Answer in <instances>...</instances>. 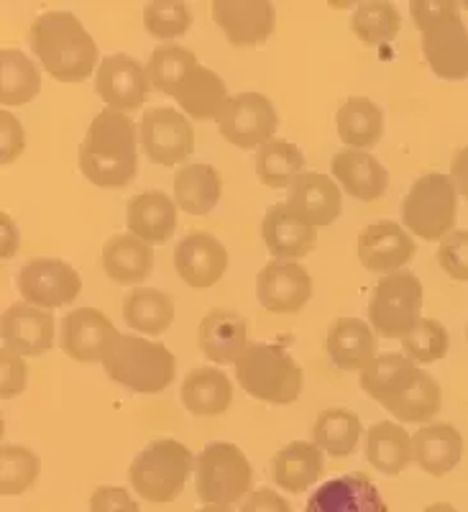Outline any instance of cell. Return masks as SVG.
I'll list each match as a JSON object with an SVG mask.
<instances>
[{"instance_id": "obj_15", "label": "cell", "mask_w": 468, "mask_h": 512, "mask_svg": "<svg viewBox=\"0 0 468 512\" xmlns=\"http://www.w3.org/2000/svg\"><path fill=\"white\" fill-rule=\"evenodd\" d=\"M210 13L233 47H256L277 26V8L269 0H213Z\"/></svg>"}, {"instance_id": "obj_29", "label": "cell", "mask_w": 468, "mask_h": 512, "mask_svg": "<svg viewBox=\"0 0 468 512\" xmlns=\"http://www.w3.org/2000/svg\"><path fill=\"white\" fill-rule=\"evenodd\" d=\"M323 448L310 441H292L277 451L272 459V474L277 487L287 492H307L323 477Z\"/></svg>"}, {"instance_id": "obj_33", "label": "cell", "mask_w": 468, "mask_h": 512, "mask_svg": "<svg viewBox=\"0 0 468 512\" xmlns=\"http://www.w3.org/2000/svg\"><path fill=\"white\" fill-rule=\"evenodd\" d=\"M366 461L376 472L397 477L412 461V436L392 420L371 425L366 433Z\"/></svg>"}, {"instance_id": "obj_9", "label": "cell", "mask_w": 468, "mask_h": 512, "mask_svg": "<svg viewBox=\"0 0 468 512\" xmlns=\"http://www.w3.org/2000/svg\"><path fill=\"white\" fill-rule=\"evenodd\" d=\"M369 320L376 336L405 338L422 320V282L417 274L399 269L374 287Z\"/></svg>"}, {"instance_id": "obj_5", "label": "cell", "mask_w": 468, "mask_h": 512, "mask_svg": "<svg viewBox=\"0 0 468 512\" xmlns=\"http://www.w3.org/2000/svg\"><path fill=\"white\" fill-rule=\"evenodd\" d=\"M105 374L139 395L167 390L177 374V359L164 344L141 336H121L103 361Z\"/></svg>"}, {"instance_id": "obj_54", "label": "cell", "mask_w": 468, "mask_h": 512, "mask_svg": "<svg viewBox=\"0 0 468 512\" xmlns=\"http://www.w3.org/2000/svg\"><path fill=\"white\" fill-rule=\"evenodd\" d=\"M197 512H231L228 507H220V505H205L203 510H197Z\"/></svg>"}, {"instance_id": "obj_48", "label": "cell", "mask_w": 468, "mask_h": 512, "mask_svg": "<svg viewBox=\"0 0 468 512\" xmlns=\"http://www.w3.org/2000/svg\"><path fill=\"white\" fill-rule=\"evenodd\" d=\"M0 139H3V152H0V162L11 164L18 154L24 152L26 146V134L24 126L18 123V118L13 113H8L6 108L0 111Z\"/></svg>"}, {"instance_id": "obj_43", "label": "cell", "mask_w": 468, "mask_h": 512, "mask_svg": "<svg viewBox=\"0 0 468 512\" xmlns=\"http://www.w3.org/2000/svg\"><path fill=\"white\" fill-rule=\"evenodd\" d=\"M192 64H197L195 52L185 47H177V44H164V47H156L149 57V80L159 93L169 95L172 98L174 88L180 85V80L185 77V72L190 70Z\"/></svg>"}, {"instance_id": "obj_14", "label": "cell", "mask_w": 468, "mask_h": 512, "mask_svg": "<svg viewBox=\"0 0 468 512\" xmlns=\"http://www.w3.org/2000/svg\"><path fill=\"white\" fill-rule=\"evenodd\" d=\"M256 297L269 313H300L312 297L310 272L297 262L272 259L256 277Z\"/></svg>"}, {"instance_id": "obj_44", "label": "cell", "mask_w": 468, "mask_h": 512, "mask_svg": "<svg viewBox=\"0 0 468 512\" xmlns=\"http://www.w3.org/2000/svg\"><path fill=\"white\" fill-rule=\"evenodd\" d=\"M451 336L448 328L435 318H422L405 338H402V349L415 364H433L448 354Z\"/></svg>"}, {"instance_id": "obj_26", "label": "cell", "mask_w": 468, "mask_h": 512, "mask_svg": "<svg viewBox=\"0 0 468 512\" xmlns=\"http://www.w3.org/2000/svg\"><path fill=\"white\" fill-rule=\"evenodd\" d=\"M412 459L430 477H445L461 464L463 436L451 423H425L412 436Z\"/></svg>"}, {"instance_id": "obj_40", "label": "cell", "mask_w": 468, "mask_h": 512, "mask_svg": "<svg viewBox=\"0 0 468 512\" xmlns=\"http://www.w3.org/2000/svg\"><path fill=\"white\" fill-rule=\"evenodd\" d=\"M443 405V390L428 372L417 374L415 382L405 392H399L384 408L399 420V423H430Z\"/></svg>"}, {"instance_id": "obj_11", "label": "cell", "mask_w": 468, "mask_h": 512, "mask_svg": "<svg viewBox=\"0 0 468 512\" xmlns=\"http://www.w3.org/2000/svg\"><path fill=\"white\" fill-rule=\"evenodd\" d=\"M141 149L149 162L180 164L195 152V128L174 108H149L139 123Z\"/></svg>"}, {"instance_id": "obj_36", "label": "cell", "mask_w": 468, "mask_h": 512, "mask_svg": "<svg viewBox=\"0 0 468 512\" xmlns=\"http://www.w3.org/2000/svg\"><path fill=\"white\" fill-rule=\"evenodd\" d=\"M123 320L133 331L162 336L174 323V300L162 290L136 287L123 300Z\"/></svg>"}, {"instance_id": "obj_7", "label": "cell", "mask_w": 468, "mask_h": 512, "mask_svg": "<svg viewBox=\"0 0 468 512\" xmlns=\"http://www.w3.org/2000/svg\"><path fill=\"white\" fill-rule=\"evenodd\" d=\"M458 218V190L443 172H428L407 190L402 223L422 241H443Z\"/></svg>"}, {"instance_id": "obj_38", "label": "cell", "mask_w": 468, "mask_h": 512, "mask_svg": "<svg viewBox=\"0 0 468 512\" xmlns=\"http://www.w3.org/2000/svg\"><path fill=\"white\" fill-rule=\"evenodd\" d=\"M41 88V75L36 64L18 49L0 52V103L26 105L36 98Z\"/></svg>"}, {"instance_id": "obj_51", "label": "cell", "mask_w": 468, "mask_h": 512, "mask_svg": "<svg viewBox=\"0 0 468 512\" xmlns=\"http://www.w3.org/2000/svg\"><path fill=\"white\" fill-rule=\"evenodd\" d=\"M451 182L456 185L458 195L468 198V144L463 149H458L456 157L451 162Z\"/></svg>"}, {"instance_id": "obj_31", "label": "cell", "mask_w": 468, "mask_h": 512, "mask_svg": "<svg viewBox=\"0 0 468 512\" xmlns=\"http://www.w3.org/2000/svg\"><path fill=\"white\" fill-rule=\"evenodd\" d=\"M233 402L231 379L220 369L195 367L182 382V405L192 415L200 418H215L223 415Z\"/></svg>"}, {"instance_id": "obj_39", "label": "cell", "mask_w": 468, "mask_h": 512, "mask_svg": "<svg viewBox=\"0 0 468 512\" xmlns=\"http://www.w3.org/2000/svg\"><path fill=\"white\" fill-rule=\"evenodd\" d=\"M302 167H305V154L300 152V146L289 144L287 139L274 136L256 152V175L272 190L292 185V180L302 175Z\"/></svg>"}, {"instance_id": "obj_22", "label": "cell", "mask_w": 468, "mask_h": 512, "mask_svg": "<svg viewBox=\"0 0 468 512\" xmlns=\"http://www.w3.org/2000/svg\"><path fill=\"white\" fill-rule=\"evenodd\" d=\"M287 205L310 226H330L341 216V187L320 172H302L287 187Z\"/></svg>"}, {"instance_id": "obj_53", "label": "cell", "mask_w": 468, "mask_h": 512, "mask_svg": "<svg viewBox=\"0 0 468 512\" xmlns=\"http://www.w3.org/2000/svg\"><path fill=\"white\" fill-rule=\"evenodd\" d=\"M422 512H458V510L453 505H448V502H433V505H428Z\"/></svg>"}, {"instance_id": "obj_3", "label": "cell", "mask_w": 468, "mask_h": 512, "mask_svg": "<svg viewBox=\"0 0 468 512\" xmlns=\"http://www.w3.org/2000/svg\"><path fill=\"white\" fill-rule=\"evenodd\" d=\"M410 13L422 34V54L430 70L443 80H466L468 29L461 18V3L412 0Z\"/></svg>"}, {"instance_id": "obj_27", "label": "cell", "mask_w": 468, "mask_h": 512, "mask_svg": "<svg viewBox=\"0 0 468 512\" xmlns=\"http://www.w3.org/2000/svg\"><path fill=\"white\" fill-rule=\"evenodd\" d=\"M126 223L128 233L139 236L146 244H164L177 228V203L162 190L141 192L128 200Z\"/></svg>"}, {"instance_id": "obj_46", "label": "cell", "mask_w": 468, "mask_h": 512, "mask_svg": "<svg viewBox=\"0 0 468 512\" xmlns=\"http://www.w3.org/2000/svg\"><path fill=\"white\" fill-rule=\"evenodd\" d=\"M438 264L451 280L468 282V231H453L440 241Z\"/></svg>"}, {"instance_id": "obj_45", "label": "cell", "mask_w": 468, "mask_h": 512, "mask_svg": "<svg viewBox=\"0 0 468 512\" xmlns=\"http://www.w3.org/2000/svg\"><path fill=\"white\" fill-rule=\"evenodd\" d=\"M144 26L156 39H177L192 26V11L182 0H154L144 8Z\"/></svg>"}, {"instance_id": "obj_47", "label": "cell", "mask_w": 468, "mask_h": 512, "mask_svg": "<svg viewBox=\"0 0 468 512\" xmlns=\"http://www.w3.org/2000/svg\"><path fill=\"white\" fill-rule=\"evenodd\" d=\"M90 512H141V507L123 487H98L90 497Z\"/></svg>"}, {"instance_id": "obj_4", "label": "cell", "mask_w": 468, "mask_h": 512, "mask_svg": "<svg viewBox=\"0 0 468 512\" xmlns=\"http://www.w3.org/2000/svg\"><path fill=\"white\" fill-rule=\"evenodd\" d=\"M236 377L246 395L269 405H289L302 392V369L277 344H249L236 361Z\"/></svg>"}, {"instance_id": "obj_28", "label": "cell", "mask_w": 468, "mask_h": 512, "mask_svg": "<svg viewBox=\"0 0 468 512\" xmlns=\"http://www.w3.org/2000/svg\"><path fill=\"white\" fill-rule=\"evenodd\" d=\"M172 98L182 105V111L190 118L208 121V118L220 116L231 95H228L226 82L220 80L218 72L197 62L185 72L180 85L174 88Z\"/></svg>"}, {"instance_id": "obj_17", "label": "cell", "mask_w": 468, "mask_h": 512, "mask_svg": "<svg viewBox=\"0 0 468 512\" xmlns=\"http://www.w3.org/2000/svg\"><path fill=\"white\" fill-rule=\"evenodd\" d=\"M174 267L192 290H208L226 274L228 249L208 231L187 233L174 249Z\"/></svg>"}, {"instance_id": "obj_30", "label": "cell", "mask_w": 468, "mask_h": 512, "mask_svg": "<svg viewBox=\"0 0 468 512\" xmlns=\"http://www.w3.org/2000/svg\"><path fill=\"white\" fill-rule=\"evenodd\" d=\"M103 269L113 282L139 285L154 269V249L133 233L110 236L103 246Z\"/></svg>"}, {"instance_id": "obj_35", "label": "cell", "mask_w": 468, "mask_h": 512, "mask_svg": "<svg viewBox=\"0 0 468 512\" xmlns=\"http://www.w3.org/2000/svg\"><path fill=\"white\" fill-rule=\"evenodd\" d=\"M338 136L348 149H369L384 134V113L371 98L353 95L336 113Z\"/></svg>"}, {"instance_id": "obj_42", "label": "cell", "mask_w": 468, "mask_h": 512, "mask_svg": "<svg viewBox=\"0 0 468 512\" xmlns=\"http://www.w3.org/2000/svg\"><path fill=\"white\" fill-rule=\"evenodd\" d=\"M39 477V456L24 446H3L0 451V492L6 497L24 495Z\"/></svg>"}, {"instance_id": "obj_49", "label": "cell", "mask_w": 468, "mask_h": 512, "mask_svg": "<svg viewBox=\"0 0 468 512\" xmlns=\"http://www.w3.org/2000/svg\"><path fill=\"white\" fill-rule=\"evenodd\" d=\"M0 367H3V384H0V395H3V400H11V397L21 395V390H24L26 384L24 356L3 349V354H0Z\"/></svg>"}, {"instance_id": "obj_2", "label": "cell", "mask_w": 468, "mask_h": 512, "mask_svg": "<svg viewBox=\"0 0 468 512\" xmlns=\"http://www.w3.org/2000/svg\"><path fill=\"white\" fill-rule=\"evenodd\" d=\"M29 41L44 70L59 82L85 80L98 64V44L75 13H41L31 24Z\"/></svg>"}, {"instance_id": "obj_41", "label": "cell", "mask_w": 468, "mask_h": 512, "mask_svg": "<svg viewBox=\"0 0 468 512\" xmlns=\"http://www.w3.org/2000/svg\"><path fill=\"white\" fill-rule=\"evenodd\" d=\"M399 29H402V16H399L397 6L387 0H366L353 11L351 31L369 47L394 39Z\"/></svg>"}, {"instance_id": "obj_50", "label": "cell", "mask_w": 468, "mask_h": 512, "mask_svg": "<svg viewBox=\"0 0 468 512\" xmlns=\"http://www.w3.org/2000/svg\"><path fill=\"white\" fill-rule=\"evenodd\" d=\"M238 512H292L289 502L282 495L272 492L269 487H259L251 492V497L241 505Z\"/></svg>"}, {"instance_id": "obj_21", "label": "cell", "mask_w": 468, "mask_h": 512, "mask_svg": "<svg viewBox=\"0 0 468 512\" xmlns=\"http://www.w3.org/2000/svg\"><path fill=\"white\" fill-rule=\"evenodd\" d=\"M305 512H389L376 484L366 474H343L320 484Z\"/></svg>"}, {"instance_id": "obj_8", "label": "cell", "mask_w": 468, "mask_h": 512, "mask_svg": "<svg viewBox=\"0 0 468 512\" xmlns=\"http://www.w3.org/2000/svg\"><path fill=\"white\" fill-rule=\"evenodd\" d=\"M254 469L236 443H210L195 459V492L205 505L228 507L251 495Z\"/></svg>"}, {"instance_id": "obj_20", "label": "cell", "mask_w": 468, "mask_h": 512, "mask_svg": "<svg viewBox=\"0 0 468 512\" xmlns=\"http://www.w3.org/2000/svg\"><path fill=\"white\" fill-rule=\"evenodd\" d=\"M415 251V239L394 221H374L359 236V259L369 272H399Z\"/></svg>"}, {"instance_id": "obj_25", "label": "cell", "mask_w": 468, "mask_h": 512, "mask_svg": "<svg viewBox=\"0 0 468 512\" xmlns=\"http://www.w3.org/2000/svg\"><path fill=\"white\" fill-rule=\"evenodd\" d=\"M333 177L343 190L356 200H379L387 192L389 175L384 164L374 157V154L364 152V149H343V152L333 154Z\"/></svg>"}, {"instance_id": "obj_23", "label": "cell", "mask_w": 468, "mask_h": 512, "mask_svg": "<svg viewBox=\"0 0 468 512\" xmlns=\"http://www.w3.org/2000/svg\"><path fill=\"white\" fill-rule=\"evenodd\" d=\"M197 344L213 364H236L249 346V326L236 310H210L197 328Z\"/></svg>"}, {"instance_id": "obj_24", "label": "cell", "mask_w": 468, "mask_h": 512, "mask_svg": "<svg viewBox=\"0 0 468 512\" xmlns=\"http://www.w3.org/2000/svg\"><path fill=\"white\" fill-rule=\"evenodd\" d=\"M330 361L343 372H364L376 359V333L359 318H336L325 338Z\"/></svg>"}, {"instance_id": "obj_19", "label": "cell", "mask_w": 468, "mask_h": 512, "mask_svg": "<svg viewBox=\"0 0 468 512\" xmlns=\"http://www.w3.org/2000/svg\"><path fill=\"white\" fill-rule=\"evenodd\" d=\"M261 236L274 259L295 262L318 244V228L310 226L287 203H274L261 221Z\"/></svg>"}, {"instance_id": "obj_13", "label": "cell", "mask_w": 468, "mask_h": 512, "mask_svg": "<svg viewBox=\"0 0 468 512\" xmlns=\"http://www.w3.org/2000/svg\"><path fill=\"white\" fill-rule=\"evenodd\" d=\"M149 72L136 57L128 54H110L98 64L95 72V90L108 103V108L121 113L139 111L149 95Z\"/></svg>"}, {"instance_id": "obj_12", "label": "cell", "mask_w": 468, "mask_h": 512, "mask_svg": "<svg viewBox=\"0 0 468 512\" xmlns=\"http://www.w3.org/2000/svg\"><path fill=\"white\" fill-rule=\"evenodd\" d=\"M16 287L29 305L52 310L70 305L82 290V280L72 264L62 259H34L21 267Z\"/></svg>"}, {"instance_id": "obj_6", "label": "cell", "mask_w": 468, "mask_h": 512, "mask_svg": "<svg viewBox=\"0 0 468 512\" xmlns=\"http://www.w3.org/2000/svg\"><path fill=\"white\" fill-rule=\"evenodd\" d=\"M190 448L174 438H159L151 441L131 464V487L139 492L144 500L164 505L180 497L187 479L192 472Z\"/></svg>"}, {"instance_id": "obj_1", "label": "cell", "mask_w": 468, "mask_h": 512, "mask_svg": "<svg viewBox=\"0 0 468 512\" xmlns=\"http://www.w3.org/2000/svg\"><path fill=\"white\" fill-rule=\"evenodd\" d=\"M136 126L113 108H103L80 144V172L105 190H121L136 177Z\"/></svg>"}, {"instance_id": "obj_16", "label": "cell", "mask_w": 468, "mask_h": 512, "mask_svg": "<svg viewBox=\"0 0 468 512\" xmlns=\"http://www.w3.org/2000/svg\"><path fill=\"white\" fill-rule=\"evenodd\" d=\"M118 338V328L110 323L108 315L95 308L72 310L62 320V351L75 361H105Z\"/></svg>"}, {"instance_id": "obj_18", "label": "cell", "mask_w": 468, "mask_h": 512, "mask_svg": "<svg viewBox=\"0 0 468 512\" xmlns=\"http://www.w3.org/2000/svg\"><path fill=\"white\" fill-rule=\"evenodd\" d=\"M52 310L36 308L29 303H13L0 318V336L3 349L18 356H41L54 346Z\"/></svg>"}, {"instance_id": "obj_34", "label": "cell", "mask_w": 468, "mask_h": 512, "mask_svg": "<svg viewBox=\"0 0 468 512\" xmlns=\"http://www.w3.org/2000/svg\"><path fill=\"white\" fill-rule=\"evenodd\" d=\"M420 372L407 354H379L361 372V387L371 400L387 405L399 392H405Z\"/></svg>"}, {"instance_id": "obj_10", "label": "cell", "mask_w": 468, "mask_h": 512, "mask_svg": "<svg viewBox=\"0 0 468 512\" xmlns=\"http://www.w3.org/2000/svg\"><path fill=\"white\" fill-rule=\"evenodd\" d=\"M279 126L277 108L261 93L231 95L218 116V128L228 144L238 149H256L274 139Z\"/></svg>"}, {"instance_id": "obj_32", "label": "cell", "mask_w": 468, "mask_h": 512, "mask_svg": "<svg viewBox=\"0 0 468 512\" xmlns=\"http://www.w3.org/2000/svg\"><path fill=\"white\" fill-rule=\"evenodd\" d=\"M223 180L215 167L205 162L185 164L174 175V203L190 216H208L218 205Z\"/></svg>"}, {"instance_id": "obj_37", "label": "cell", "mask_w": 468, "mask_h": 512, "mask_svg": "<svg viewBox=\"0 0 468 512\" xmlns=\"http://www.w3.org/2000/svg\"><path fill=\"white\" fill-rule=\"evenodd\" d=\"M361 418L353 410L346 408H328L315 418L312 425V438L323 448L325 454L336 456V459H346L356 451L361 441Z\"/></svg>"}, {"instance_id": "obj_52", "label": "cell", "mask_w": 468, "mask_h": 512, "mask_svg": "<svg viewBox=\"0 0 468 512\" xmlns=\"http://www.w3.org/2000/svg\"><path fill=\"white\" fill-rule=\"evenodd\" d=\"M0 223H3V251H0V256H3V259H11L18 249L16 223H13V218L8 216V213H0Z\"/></svg>"}]
</instances>
